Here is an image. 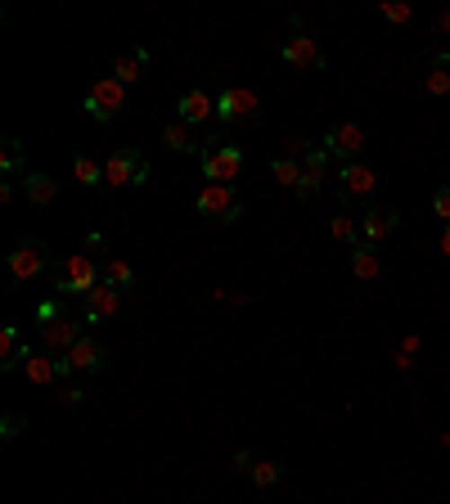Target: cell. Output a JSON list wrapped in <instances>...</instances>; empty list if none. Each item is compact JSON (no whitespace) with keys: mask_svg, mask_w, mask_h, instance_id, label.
Returning <instances> with one entry per match:
<instances>
[{"mask_svg":"<svg viewBox=\"0 0 450 504\" xmlns=\"http://www.w3.org/2000/svg\"><path fill=\"white\" fill-rule=\"evenodd\" d=\"M104 284V266L91 252H73L55 270V297H91Z\"/></svg>","mask_w":450,"mask_h":504,"instance_id":"obj_1","label":"cell"},{"mask_svg":"<svg viewBox=\"0 0 450 504\" xmlns=\"http://www.w3.org/2000/svg\"><path fill=\"white\" fill-rule=\"evenodd\" d=\"M64 297H55V302H41V311H37V333H41V342H46V351H55V356H64L68 347H77L86 333H82V315H68L64 306H59Z\"/></svg>","mask_w":450,"mask_h":504,"instance_id":"obj_2","label":"cell"},{"mask_svg":"<svg viewBox=\"0 0 450 504\" xmlns=\"http://www.w3.org/2000/svg\"><path fill=\"white\" fill-rule=\"evenodd\" d=\"M199 163H203L207 185H234V176L243 172V149L230 145V140H203Z\"/></svg>","mask_w":450,"mask_h":504,"instance_id":"obj_3","label":"cell"},{"mask_svg":"<svg viewBox=\"0 0 450 504\" xmlns=\"http://www.w3.org/2000/svg\"><path fill=\"white\" fill-rule=\"evenodd\" d=\"M194 208H199L207 221L230 225V221H239V217H243V194H239L234 185H203V190H199V199H194Z\"/></svg>","mask_w":450,"mask_h":504,"instance_id":"obj_4","label":"cell"},{"mask_svg":"<svg viewBox=\"0 0 450 504\" xmlns=\"http://www.w3.org/2000/svg\"><path fill=\"white\" fill-rule=\"evenodd\" d=\"M149 181V158L140 149H118L109 154L104 163V185L109 190H122V185H145Z\"/></svg>","mask_w":450,"mask_h":504,"instance_id":"obj_5","label":"cell"},{"mask_svg":"<svg viewBox=\"0 0 450 504\" xmlns=\"http://www.w3.org/2000/svg\"><path fill=\"white\" fill-rule=\"evenodd\" d=\"M122 109H127V86H122L118 77H100V82L86 91V113H91L95 122H113Z\"/></svg>","mask_w":450,"mask_h":504,"instance_id":"obj_6","label":"cell"},{"mask_svg":"<svg viewBox=\"0 0 450 504\" xmlns=\"http://www.w3.org/2000/svg\"><path fill=\"white\" fill-rule=\"evenodd\" d=\"M216 118L230 122V127L257 122V118H261V100H257V91H248V86H230V91H221V95H216Z\"/></svg>","mask_w":450,"mask_h":504,"instance_id":"obj_7","label":"cell"},{"mask_svg":"<svg viewBox=\"0 0 450 504\" xmlns=\"http://www.w3.org/2000/svg\"><path fill=\"white\" fill-rule=\"evenodd\" d=\"M46 266H50V248H46L41 239L14 243V252H10V275H14V279H37Z\"/></svg>","mask_w":450,"mask_h":504,"instance_id":"obj_8","label":"cell"},{"mask_svg":"<svg viewBox=\"0 0 450 504\" xmlns=\"http://www.w3.org/2000/svg\"><path fill=\"white\" fill-rule=\"evenodd\" d=\"M279 55H284V64L297 68V73H320V68H324V50L315 46V37H302V32L288 37Z\"/></svg>","mask_w":450,"mask_h":504,"instance_id":"obj_9","label":"cell"},{"mask_svg":"<svg viewBox=\"0 0 450 504\" xmlns=\"http://www.w3.org/2000/svg\"><path fill=\"white\" fill-rule=\"evenodd\" d=\"M64 360H68V369H73V374H100V369H104V360H109V351H104V342H100V338H82L77 347H68V351H64Z\"/></svg>","mask_w":450,"mask_h":504,"instance_id":"obj_10","label":"cell"},{"mask_svg":"<svg viewBox=\"0 0 450 504\" xmlns=\"http://www.w3.org/2000/svg\"><path fill=\"white\" fill-rule=\"evenodd\" d=\"M68 374H73L68 360H55L50 351H32V356H28V378H32L37 387H59Z\"/></svg>","mask_w":450,"mask_h":504,"instance_id":"obj_11","label":"cell"},{"mask_svg":"<svg viewBox=\"0 0 450 504\" xmlns=\"http://www.w3.org/2000/svg\"><path fill=\"white\" fill-rule=\"evenodd\" d=\"M122 311V288H113V284H100L91 297H86V311H82V320L86 324H100V320H113Z\"/></svg>","mask_w":450,"mask_h":504,"instance_id":"obj_12","label":"cell"},{"mask_svg":"<svg viewBox=\"0 0 450 504\" xmlns=\"http://www.w3.org/2000/svg\"><path fill=\"white\" fill-rule=\"evenodd\" d=\"M324 149L351 163V158H356V154L365 149V131H360L356 122H338V127H333V131L324 136Z\"/></svg>","mask_w":450,"mask_h":504,"instance_id":"obj_13","label":"cell"},{"mask_svg":"<svg viewBox=\"0 0 450 504\" xmlns=\"http://www.w3.org/2000/svg\"><path fill=\"white\" fill-rule=\"evenodd\" d=\"M338 181H342V199L351 203V199H369L374 194V172L365 167V163H342V172H338Z\"/></svg>","mask_w":450,"mask_h":504,"instance_id":"obj_14","label":"cell"},{"mask_svg":"<svg viewBox=\"0 0 450 504\" xmlns=\"http://www.w3.org/2000/svg\"><path fill=\"white\" fill-rule=\"evenodd\" d=\"M324 172H329V149H311V154L302 158V185H297V199H315Z\"/></svg>","mask_w":450,"mask_h":504,"instance_id":"obj_15","label":"cell"},{"mask_svg":"<svg viewBox=\"0 0 450 504\" xmlns=\"http://www.w3.org/2000/svg\"><path fill=\"white\" fill-rule=\"evenodd\" d=\"M207 118H216V100H212L207 91H185V95H181V122L203 127Z\"/></svg>","mask_w":450,"mask_h":504,"instance_id":"obj_16","label":"cell"},{"mask_svg":"<svg viewBox=\"0 0 450 504\" xmlns=\"http://www.w3.org/2000/svg\"><path fill=\"white\" fill-rule=\"evenodd\" d=\"M28 342H23V333L19 329H0V369H19V365H28Z\"/></svg>","mask_w":450,"mask_h":504,"instance_id":"obj_17","label":"cell"},{"mask_svg":"<svg viewBox=\"0 0 450 504\" xmlns=\"http://www.w3.org/2000/svg\"><path fill=\"white\" fill-rule=\"evenodd\" d=\"M396 225H401V217H396L392 208H374V212L360 221V234H365V243H383Z\"/></svg>","mask_w":450,"mask_h":504,"instance_id":"obj_18","label":"cell"},{"mask_svg":"<svg viewBox=\"0 0 450 504\" xmlns=\"http://www.w3.org/2000/svg\"><path fill=\"white\" fill-rule=\"evenodd\" d=\"M163 145H167L172 154H203V140L194 136L190 122H172V127H163Z\"/></svg>","mask_w":450,"mask_h":504,"instance_id":"obj_19","label":"cell"},{"mask_svg":"<svg viewBox=\"0 0 450 504\" xmlns=\"http://www.w3.org/2000/svg\"><path fill=\"white\" fill-rule=\"evenodd\" d=\"M23 194H28V203H37V208H50V203L59 199V185H55L46 172H28V176H23Z\"/></svg>","mask_w":450,"mask_h":504,"instance_id":"obj_20","label":"cell"},{"mask_svg":"<svg viewBox=\"0 0 450 504\" xmlns=\"http://www.w3.org/2000/svg\"><path fill=\"white\" fill-rule=\"evenodd\" d=\"M145 64H149V55H145V50H136V55H118L113 77H118L122 86H131V82H140V77H145Z\"/></svg>","mask_w":450,"mask_h":504,"instance_id":"obj_21","label":"cell"},{"mask_svg":"<svg viewBox=\"0 0 450 504\" xmlns=\"http://www.w3.org/2000/svg\"><path fill=\"white\" fill-rule=\"evenodd\" d=\"M351 275H356V279H374V275H378V252H374V243H356V248H351Z\"/></svg>","mask_w":450,"mask_h":504,"instance_id":"obj_22","label":"cell"},{"mask_svg":"<svg viewBox=\"0 0 450 504\" xmlns=\"http://www.w3.org/2000/svg\"><path fill=\"white\" fill-rule=\"evenodd\" d=\"M104 284H113V288L127 293V288H136V270H131L122 257H109V261H104Z\"/></svg>","mask_w":450,"mask_h":504,"instance_id":"obj_23","label":"cell"},{"mask_svg":"<svg viewBox=\"0 0 450 504\" xmlns=\"http://www.w3.org/2000/svg\"><path fill=\"white\" fill-rule=\"evenodd\" d=\"M270 172H275V181H279L284 190H297V185H302V163H297V158H284V154H279V158L270 163Z\"/></svg>","mask_w":450,"mask_h":504,"instance_id":"obj_24","label":"cell"},{"mask_svg":"<svg viewBox=\"0 0 450 504\" xmlns=\"http://www.w3.org/2000/svg\"><path fill=\"white\" fill-rule=\"evenodd\" d=\"M428 95H450V55H437L428 73Z\"/></svg>","mask_w":450,"mask_h":504,"instance_id":"obj_25","label":"cell"},{"mask_svg":"<svg viewBox=\"0 0 450 504\" xmlns=\"http://www.w3.org/2000/svg\"><path fill=\"white\" fill-rule=\"evenodd\" d=\"M73 176H77V181H82L86 190H95V185L104 181V172H100V163H95V158H86V154H82V158H73Z\"/></svg>","mask_w":450,"mask_h":504,"instance_id":"obj_26","label":"cell"},{"mask_svg":"<svg viewBox=\"0 0 450 504\" xmlns=\"http://www.w3.org/2000/svg\"><path fill=\"white\" fill-rule=\"evenodd\" d=\"M19 167H23V145L14 136H5L0 140V172H19Z\"/></svg>","mask_w":450,"mask_h":504,"instance_id":"obj_27","label":"cell"},{"mask_svg":"<svg viewBox=\"0 0 450 504\" xmlns=\"http://www.w3.org/2000/svg\"><path fill=\"white\" fill-rule=\"evenodd\" d=\"M279 477H284V468H279V464H266V459H261V464H252V482H257V486H275Z\"/></svg>","mask_w":450,"mask_h":504,"instance_id":"obj_28","label":"cell"},{"mask_svg":"<svg viewBox=\"0 0 450 504\" xmlns=\"http://www.w3.org/2000/svg\"><path fill=\"white\" fill-rule=\"evenodd\" d=\"M329 230H333V239H338V243H351V248H356V221H351V217H333V225H329Z\"/></svg>","mask_w":450,"mask_h":504,"instance_id":"obj_29","label":"cell"},{"mask_svg":"<svg viewBox=\"0 0 450 504\" xmlns=\"http://www.w3.org/2000/svg\"><path fill=\"white\" fill-rule=\"evenodd\" d=\"M23 428H28V419H23V414H5V419H0V437H5V441H14Z\"/></svg>","mask_w":450,"mask_h":504,"instance_id":"obj_30","label":"cell"},{"mask_svg":"<svg viewBox=\"0 0 450 504\" xmlns=\"http://www.w3.org/2000/svg\"><path fill=\"white\" fill-rule=\"evenodd\" d=\"M387 23H410V5H401V0H392V5H387V0H383V10H378Z\"/></svg>","mask_w":450,"mask_h":504,"instance_id":"obj_31","label":"cell"},{"mask_svg":"<svg viewBox=\"0 0 450 504\" xmlns=\"http://www.w3.org/2000/svg\"><path fill=\"white\" fill-rule=\"evenodd\" d=\"M59 401H68V405H82V401H86V392H82L73 378H64V383H59Z\"/></svg>","mask_w":450,"mask_h":504,"instance_id":"obj_32","label":"cell"},{"mask_svg":"<svg viewBox=\"0 0 450 504\" xmlns=\"http://www.w3.org/2000/svg\"><path fill=\"white\" fill-rule=\"evenodd\" d=\"M432 212L450 225V190H437V194H432Z\"/></svg>","mask_w":450,"mask_h":504,"instance_id":"obj_33","label":"cell"},{"mask_svg":"<svg viewBox=\"0 0 450 504\" xmlns=\"http://www.w3.org/2000/svg\"><path fill=\"white\" fill-rule=\"evenodd\" d=\"M86 252H104V234H86Z\"/></svg>","mask_w":450,"mask_h":504,"instance_id":"obj_34","label":"cell"},{"mask_svg":"<svg viewBox=\"0 0 450 504\" xmlns=\"http://www.w3.org/2000/svg\"><path fill=\"white\" fill-rule=\"evenodd\" d=\"M234 468L239 473H252V455H234Z\"/></svg>","mask_w":450,"mask_h":504,"instance_id":"obj_35","label":"cell"},{"mask_svg":"<svg viewBox=\"0 0 450 504\" xmlns=\"http://www.w3.org/2000/svg\"><path fill=\"white\" fill-rule=\"evenodd\" d=\"M441 252H446V257H450V225H446V230H441Z\"/></svg>","mask_w":450,"mask_h":504,"instance_id":"obj_36","label":"cell"}]
</instances>
